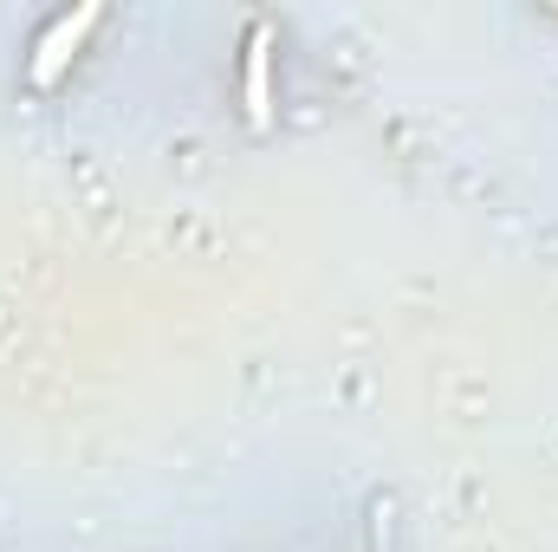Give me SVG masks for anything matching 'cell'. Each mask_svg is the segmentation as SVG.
Returning a JSON list of instances; mask_svg holds the SVG:
<instances>
[{
    "label": "cell",
    "instance_id": "6da1fadb",
    "mask_svg": "<svg viewBox=\"0 0 558 552\" xmlns=\"http://www.w3.org/2000/svg\"><path fill=\"white\" fill-rule=\"evenodd\" d=\"M98 13H105V7H92V0H85L78 13H59V20L39 33V46H33V65H26V79H33L39 92H46V85H59V72L72 65V52H78V46H85V33L98 26Z\"/></svg>",
    "mask_w": 558,
    "mask_h": 552
},
{
    "label": "cell",
    "instance_id": "7a4b0ae2",
    "mask_svg": "<svg viewBox=\"0 0 558 552\" xmlns=\"http://www.w3.org/2000/svg\"><path fill=\"white\" fill-rule=\"evenodd\" d=\"M241 98H247V124L267 131V124H274V26H267V20H254V33H247Z\"/></svg>",
    "mask_w": 558,
    "mask_h": 552
}]
</instances>
